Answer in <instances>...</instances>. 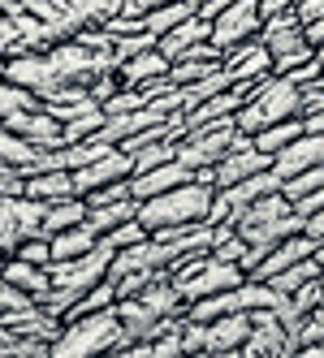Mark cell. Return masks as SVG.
I'll return each mask as SVG.
<instances>
[{
  "label": "cell",
  "mask_w": 324,
  "mask_h": 358,
  "mask_svg": "<svg viewBox=\"0 0 324 358\" xmlns=\"http://www.w3.org/2000/svg\"><path fill=\"white\" fill-rule=\"evenodd\" d=\"M251 104L264 113V125L286 121V117H298V87L290 78H281V73H268V78L255 83Z\"/></svg>",
  "instance_id": "8"
},
{
  "label": "cell",
  "mask_w": 324,
  "mask_h": 358,
  "mask_svg": "<svg viewBox=\"0 0 324 358\" xmlns=\"http://www.w3.org/2000/svg\"><path fill=\"white\" fill-rule=\"evenodd\" d=\"M204 39H212V22L195 13V17H186V22H182V27L164 31V35L156 39V48H160V52L169 57V65H173V61H182L190 48H195V43H204Z\"/></svg>",
  "instance_id": "17"
},
{
  "label": "cell",
  "mask_w": 324,
  "mask_h": 358,
  "mask_svg": "<svg viewBox=\"0 0 324 358\" xmlns=\"http://www.w3.org/2000/svg\"><path fill=\"white\" fill-rule=\"evenodd\" d=\"M143 104H147V95H143L139 87H121V91H117V95H108L99 108H104V117H121V113H139Z\"/></svg>",
  "instance_id": "30"
},
{
  "label": "cell",
  "mask_w": 324,
  "mask_h": 358,
  "mask_svg": "<svg viewBox=\"0 0 324 358\" xmlns=\"http://www.w3.org/2000/svg\"><path fill=\"white\" fill-rule=\"evenodd\" d=\"M303 234H307L311 242H320V238H324V208H320V212H311V216H303Z\"/></svg>",
  "instance_id": "37"
},
{
  "label": "cell",
  "mask_w": 324,
  "mask_h": 358,
  "mask_svg": "<svg viewBox=\"0 0 324 358\" xmlns=\"http://www.w3.org/2000/svg\"><path fill=\"white\" fill-rule=\"evenodd\" d=\"M147 238V229H143V220L134 216V220H126V224H117V229H108L104 238V246H113V250H126V246H134V242H143Z\"/></svg>",
  "instance_id": "31"
},
{
  "label": "cell",
  "mask_w": 324,
  "mask_h": 358,
  "mask_svg": "<svg viewBox=\"0 0 324 358\" xmlns=\"http://www.w3.org/2000/svg\"><path fill=\"white\" fill-rule=\"evenodd\" d=\"M164 73H169V57L160 52V48H143V52H134L130 61L117 65L121 87H143V83H152V78H164Z\"/></svg>",
  "instance_id": "18"
},
{
  "label": "cell",
  "mask_w": 324,
  "mask_h": 358,
  "mask_svg": "<svg viewBox=\"0 0 324 358\" xmlns=\"http://www.w3.org/2000/svg\"><path fill=\"white\" fill-rule=\"evenodd\" d=\"M190 177H199V173H195V169H186L178 156H173V160H169V164H160V169L134 173V177H130V194L143 203V199H152V194H164V190H173V186L190 182Z\"/></svg>",
  "instance_id": "15"
},
{
  "label": "cell",
  "mask_w": 324,
  "mask_h": 358,
  "mask_svg": "<svg viewBox=\"0 0 324 358\" xmlns=\"http://www.w3.org/2000/svg\"><path fill=\"white\" fill-rule=\"evenodd\" d=\"M225 73L234 83H260L272 73V52L264 48V39H246V43H234L225 57H220Z\"/></svg>",
  "instance_id": "11"
},
{
  "label": "cell",
  "mask_w": 324,
  "mask_h": 358,
  "mask_svg": "<svg viewBox=\"0 0 324 358\" xmlns=\"http://www.w3.org/2000/svg\"><path fill=\"white\" fill-rule=\"evenodd\" d=\"M195 5H199V0H195Z\"/></svg>",
  "instance_id": "44"
},
{
  "label": "cell",
  "mask_w": 324,
  "mask_h": 358,
  "mask_svg": "<svg viewBox=\"0 0 324 358\" xmlns=\"http://www.w3.org/2000/svg\"><path fill=\"white\" fill-rule=\"evenodd\" d=\"M238 234L246 238V246L268 250V246L286 242L290 234H303V216L290 208V199H286L281 190H272V194L255 199L251 208L238 216Z\"/></svg>",
  "instance_id": "2"
},
{
  "label": "cell",
  "mask_w": 324,
  "mask_h": 358,
  "mask_svg": "<svg viewBox=\"0 0 324 358\" xmlns=\"http://www.w3.org/2000/svg\"><path fill=\"white\" fill-rule=\"evenodd\" d=\"M0 276H5L13 289L31 294L35 302H39L48 289H52V276H48V268H43V264H31V259H22V255H5V259H0Z\"/></svg>",
  "instance_id": "16"
},
{
  "label": "cell",
  "mask_w": 324,
  "mask_h": 358,
  "mask_svg": "<svg viewBox=\"0 0 324 358\" xmlns=\"http://www.w3.org/2000/svg\"><path fill=\"white\" fill-rule=\"evenodd\" d=\"M0 125H9L13 134H22L27 143H35V147H43V151H57L61 143H65V130H61V121L48 113L43 104H35V108H22V113H13V117H5Z\"/></svg>",
  "instance_id": "9"
},
{
  "label": "cell",
  "mask_w": 324,
  "mask_h": 358,
  "mask_svg": "<svg viewBox=\"0 0 324 358\" xmlns=\"http://www.w3.org/2000/svg\"><path fill=\"white\" fill-rule=\"evenodd\" d=\"M311 276H320V264H316V259H298V264H290L286 272H277V276H272L268 285L277 289V294H294L298 285H307Z\"/></svg>",
  "instance_id": "27"
},
{
  "label": "cell",
  "mask_w": 324,
  "mask_h": 358,
  "mask_svg": "<svg viewBox=\"0 0 324 358\" xmlns=\"http://www.w3.org/2000/svg\"><path fill=\"white\" fill-rule=\"evenodd\" d=\"M27 306H35V298L31 294H22V289H13L5 276H0V315H13V311H27Z\"/></svg>",
  "instance_id": "34"
},
{
  "label": "cell",
  "mask_w": 324,
  "mask_h": 358,
  "mask_svg": "<svg viewBox=\"0 0 324 358\" xmlns=\"http://www.w3.org/2000/svg\"><path fill=\"white\" fill-rule=\"evenodd\" d=\"M108 264H113V246L95 242V250L78 255V259H52L48 264V276H52L57 289H69V294H87L91 285H99V280L108 276Z\"/></svg>",
  "instance_id": "5"
},
{
  "label": "cell",
  "mask_w": 324,
  "mask_h": 358,
  "mask_svg": "<svg viewBox=\"0 0 324 358\" xmlns=\"http://www.w3.org/2000/svg\"><path fill=\"white\" fill-rule=\"evenodd\" d=\"M212 194L216 186L204 182V177H190V182L173 186L164 194H152L139 203V220L147 234L156 229H169V224H190V220H208V208H212Z\"/></svg>",
  "instance_id": "1"
},
{
  "label": "cell",
  "mask_w": 324,
  "mask_h": 358,
  "mask_svg": "<svg viewBox=\"0 0 324 358\" xmlns=\"http://www.w3.org/2000/svg\"><path fill=\"white\" fill-rule=\"evenodd\" d=\"M139 216V199H117V203H104V208H87V224L95 229V238H104L108 229L126 224Z\"/></svg>",
  "instance_id": "22"
},
{
  "label": "cell",
  "mask_w": 324,
  "mask_h": 358,
  "mask_svg": "<svg viewBox=\"0 0 324 358\" xmlns=\"http://www.w3.org/2000/svg\"><path fill=\"white\" fill-rule=\"evenodd\" d=\"M246 337H251V315L246 311L216 315L204 324V354H238Z\"/></svg>",
  "instance_id": "12"
},
{
  "label": "cell",
  "mask_w": 324,
  "mask_h": 358,
  "mask_svg": "<svg viewBox=\"0 0 324 358\" xmlns=\"http://www.w3.org/2000/svg\"><path fill=\"white\" fill-rule=\"evenodd\" d=\"M286 78H290V83H294V87H311V83H320V78H324V69H320V61H316V57H311V61H307V65H298V69H294V73H286Z\"/></svg>",
  "instance_id": "36"
},
{
  "label": "cell",
  "mask_w": 324,
  "mask_h": 358,
  "mask_svg": "<svg viewBox=\"0 0 324 358\" xmlns=\"http://www.w3.org/2000/svg\"><path fill=\"white\" fill-rule=\"evenodd\" d=\"M298 134H303V117H286V121L264 125L260 134H251V143L264 151V156H277V151H281V147H290Z\"/></svg>",
  "instance_id": "23"
},
{
  "label": "cell",
  "mask_w": 324,
  "mask_h": 358,
  "mask_svg": "<svg viewBox=\"0 0 324 358\" xmlns=\"http://www.w3.org/2000/svg\"><path fill=\"white\" fill-rule=\"evenodd\" d=\"M320 186H324V164L286 177V182H281V194L290 199V208H294V199H303V194H311V190H320Z\"/></svg>",
  "instance_id": "28"
},
{
  "label": "cell",
  "mask_w": 324,
  "mask_h": 358,
  "mask_svg": "<svg viewBox=\"0 0 324 358\" xmlns=\"http://www.w3.org/2000/svg\"><path fill=\"white\" fill-rule=\"evenodd\" d=\"M173 156H178V143H169V138H152V143H143L139 151H130V164H134V173H147V169L169 164ZM134 173H130V177H134Z\"/></svg>",
  "instance_id": "25"
},
{
  "label": "cell",
  "mask_w": 324,
  "mask_h": 358,
  "mask_svg": "<svg viewBox=\"0 0 324 358\" xmlns=\"http://www.w3.org/2000/svg\"><path fill=\"white\" fill-rule=\"evenodd\" d=\"M260 31H264V17H260L255 0H234L220 17H212V43L220 48V57H225L234 43L260 39Z\"/></svg>",
  "instance_id": "6"
},
{
  "label": "cell",
  "mask_w": 324,
  "mask_h": 358,
  "mask_svg": "<svg viewBox=\"0 0 324 358\" xmlns=\"http://www.w3.org/2000/svg\"><path fill=\"white\" fill-rule=\"evenodd\" d=\"M255 5H260V17H272V13L290 9V0H255Z\"/></svg>",
  "instance_id": "41"
},
{
  "label": "cell",
  "mask_w": 324,
  "mask_h": 358,
  "mask_svg": "<svg viewBox=\"0 0 324 358\" xmlns=\"http://www.w3.org/2000/svg\"><path fill=\"white\" fill-rule=\"evenodd\" d=\"M303 39H307L311 48H320V43H324V17H316V22H307V27H303Z\"/></svg>",
  "instance_id": "39"
},
{
  "label": "cell",
  "mask_w": 324,
  "mask_h": 358,
  "mask_svg": "<svg viewBox=\"0 0 324 358\" xmlns=\"http://www.w3.org/2000/svg\"><path fill=\"white\" fill-rule=\"evenodd\" d=\"M199 13V5L195 0H173V5H160V9H152L143 17V31H152L156 39L164 35V31H173V27H182L186 17H195Z\"/></svg>",
  "instance_id": "24"
},
{
  "label": "cell",
  "mask_w": 324,
  "mask_h": 358,
  "mask_svg": "<svg viewBox=\"0 0 324 358\" xmlns=\"http://www.w3.org/2000/svg\"><path fill=\"white\" fill-rule=\"evenodd\" d=\"M5 78L43 99L57 87V69L48 61V52H22V57H5Z\"/></svg>",
  "instance_id": "10"
},
{
  "label": "cell",
  "mask_w": 324,
  "mask_h": 358,
  "mask_svg": "<svg viewBox=\"0 0 324 358\" xmlns=\"http://www.w3.org/2000/svg\"><path fill=\"white\" fill-rule=\"evenodd\" d=\"M212 69H220V61L182 57V61H173V65H169V83H173V87H190V83H199V78H208Z\"/></svg>",
  "instance_id": "26"
},
{
  "label": "cell",
  "mask_w": 324,
  "mask_h": 358,
  "mask_svg": "<svg viewBox=\"0 0 324 358\" xmlns=\"http://www.w3.org/2000/svg\"><path fill=\"white\" fill-rule=\"evenodd\" d=\"M230 5H234V0H199V17H208V22H212V17L225 13Z\"/></svg>",
  "instance_id": "38"
},
{
  "label": "cell",
  "mask_w": 324,
  "mask_h": 358,
  "mask_svg": "<svg viewBox=\"0 0 324 358\" xmlns=\"http://www.w3.org/2000/svg\"><path fill=\"white\" fill-rule=\"evenodd\" d=\"M121 341V320L117 306L108 311H91L78 320H65L61 337L52 341V358H91V354H113Z\"/></svg>",
  "instance_id": "3"
},
{
  "label": "cell",
  "mask_w": 324,
  "mask_h": 358,
  "mask_svg": "<svg viewBox=\"0 0 324 358\" xmlns=\"http://www.w3.org/2000/svg\"><path fill=\"white\" fill-rule=\"evenodd\" d=\"M238 125H234V117H225V121H212V125H199V130H190V134H182L178 138V160L186 164V169H212L225 151L238 143Z\"/></svg>",
  "instance_id": "4"
},
{
  "label": "cell",
  "mask_w": 324,
  "mask_h": 358,
  "mask_svg": "<svg viewBox=\"0 0 324 358\" xmlns=\"http://www.w3.org/2000/svg\"><path fill=\"white\" fill-rule=\"evenodd\" d=\"M324 164V134H298L290 147H281L277 156H272V173L281 177H294V173H303V169H316Z\"/></svg>",
  "instance_id": "14"
},
{
  "label": "cell",
  "mask_w": 324,
  "mask_h": 358,
  "mask_svg": "<svg viewBox=\"0 0 324 358\" xmlns=\"http://www.w3.org/2000/svg\"><path fill=\"white\" fill-rule=\"evenodd\" d=\"M316 61H320V69H324V43H320V48H316Z\"/></svg>",
  "instance_id": "43"
},
{
  "label": "cell",
  "mask_w": 324,
  "mask_h": 358,
  "mask_svg": "<svg viewBox=\"0 0 324 358\" xmlns=\"http://www.w3.org/2000/svg\"><path fill=\"white\" fill-rule=\"evenodd\" d=\"M272 169V156H264V151L251 143V134H238V143L212 164V186H234V182H246V177H255Z\"/></svg>",
  "instance_id": "7"
},
{
  "label": "cell",
  "mask_w": 324,
  "mask_h": 358,
  "mask_svg": "<svg viewBox=\"0 0 324 358\" xmlns=\"http://www.w3.org/2000/svg\"><path fill=\"white\" fill-rule=\"evenodd\" d=\"M286 298H290V306H294L298 315H307V311H316V306L324 302V285H320V276H311L307 285H298V289H294V294H286Z\"/></svg>",
  "instance_id": "32"
},
{
  "label": "cell",
  "mask_w": 324,
  "mask_h": 358,
  "mask_svg": "<svg viewBox=\"0 0 324 358\" xmlns=\"http://www.w3.org/2000/svg\"><path fill=\"white\" fill-rule=\"evenodd\" d=\"M52 242V259H78V255H87V250H95V229L83 220V224H69V229H61V234H52L48 238Z\"/></svg>",
  "instance_id": "21"
},
{
  "label": "cell",
  "mask_w": 324,
  "mask_h": 358,
  "mask_svg": "<svg viewBox=\"0 0 324 358\" xmlns=\"http://www.w3.org/2000/svg\"><path fill=\"white\" fill-rule=\"evenodd\" d=\"M143 48H156V35H152V31L117 35V39H113V65H121V61H130L134 52H143Z\"/></svg>",
  "instance_id": "29"
},
{
  "label": "cell",
  "mask_w": 324,
  "mask_h": 358,
  "mask_svg": "<svg viewBox=\"0 0 324 358\" xmlns=\"http://www.w3.org/2000/svg\"><path fill=\"white\" fill-rule=\"evenodd\" d=\"M83 220H87V199H83V194H69V199H57V203H48V208H43L39 234L52 238V234H61V229L83 224Z\"/></svg>",
  "instance_id": "20"
},
{
  "label": "cell",
  "mask_w": 324,
  "mask_h": 358,
  "mask_svg": "<svg viewBox=\"0 0 324 358\" xmlns=\"http://www.w3.org/2000/svg\"><path fill=\"white\" fill-rule=\"evenodd\" d=\"M311 259H316V264H320V272H324V238L316 242V250H311Z\"/></svg>",
  "instance_id": "42"
},
{
  "label": "cell",
  "mask_w": 324,
  "mask_h": 358,
  "mask_svg": "<svg viewBox=\"0 0 324 358\" xmlns=\"http://www.w3.org/2000/svg\"><path fill=\"white\" fill-rule=\"evenodd\" d=\"M27 199H39V203H57V199H69L78 194L73 190V173L69 169H39V173H27Z\"/></svg>",
  "instance_id": "19"
},
{
  "label": "cell",
  "mask_w": 324,
  "mask_h": 358,
  "mask_svg": "<svg viewBox=\"0 0 324 358\" xmlns=\"http://www.w3.org/2000/svg\"><path fill=\"white\" fill-rule=\"evenodd\" d=\"M87 208H104V203H117V199H134L130 194V177H121V182H108V186H95L83 194Z\"/></svg>",
  "instance_id": "33"
},
{
  "label": "cell",
  "mask_w": 324,
  "mask_h": 358,
  "mask_svg": "<svg viewBox=\"0 0 324 358\" xmlns=\"http://www.w3.org/2000/svg\"><path fill=\"white\" fill-rule=\"evenodd\" d=\"M290 9H294V17H298V27H307V22L324 17V0H290Z\"/></svg>",
  "instance_id": "35"
},
{
  "label": "cell",
  "mask_w": 324,
  "mask_h": 358,
  "mask_svg": "<svg viewBox=\"0 0 324 358\" xmlns=\"http://www.w3.org/2000/svg\"><path fill=\"white\" fill-rule=\"evenodd\" d=\"M303 134H324V108H316V113L303 117Z\"/></svg>",
  "instance_id": "40"
},
{
  "label": "cell",
  "mask_w": 324,
  "mask_h": 358,
  "mask_svg": "<svg viewBox=\"0 0 324 358\" xmlns=\"http://www.w3.org/2000/svg\"><path fill=\"white\" fill-rule=\"evenodd\" d=\"M130 173H134L130 156H126L121 147H108L99 160H91V164H83V169H73V190H78V194H87V190H95V186L121 182V177H130Z\"/></svg>",
  "instance_id": "13"
}]
</instances>
